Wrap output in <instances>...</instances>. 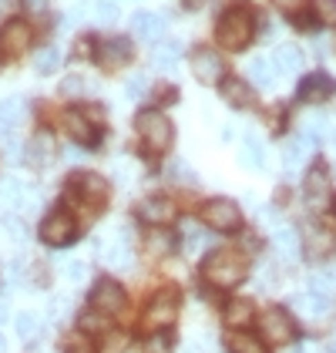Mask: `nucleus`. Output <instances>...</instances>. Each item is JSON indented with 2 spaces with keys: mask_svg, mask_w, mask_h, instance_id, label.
Masks as SVG:
<instances>
[{
  "mask_svg": "<svg viewBox=\"0 0 336 353\" xmlns=\"http://www.w3.org/2000/svg\"><path fill=\"white\" fill-rule=\"evenodd\" d=\"M202 272H205V279H209L212 286L232 290V286H239V283L246 279V256L235 252V249H219V252H212V256L205 259Z\"/></svg>",
  "mask_w": 336,
  "mask_h": 353,
  "instance_id": "nucleus-1",
  "label": "nucleus"
},
{
  "mask_svg": "<svg viewBox=\"0 0 336 353\" xmlns=\"http://www.w3.org/2000/svg\"><path fill=\"white\" fill-rule=\"evenodd\" d=\"M252 34H255V21H252L249 10H242V7L225 10L222 21L216 24V41L225 51H242L252 41Z\"/></svg>",
  "mask_w": 336,
  "mask_h": 353,
  "instance_id": "nucleus-2",
  "label": "nucleus"
},
{
  "mask_svg": "<svg viewBox=\"0 0 336 353\" xmlns=\"http://www.w3.org/2000/svg\"><path fill=\"white\" fill-rule=\"evenodd\" d=\"M135 128H138L141 148H145L148 155L168 152V145H171V138H175V128H171V121H168L162 111H141Z\"/></svg>",
  "mask_w": 336,
  "mask_h": 353,
  "instance_id": "nucleus-3",
  "label": "nucleus"
},
{
  "mask_svg": "<svg viewBox=\"0 0 336 353\" xmlns=\"http://www.w3.org/2000/svg\"><path fill=\"white\" fill-rule=\"evenodd\" d=\"M202 219H205V225L216 229V232H235V229L242 225V209H239L232 199H212V202H205Z\"/></svg>",
  "mask_w": 336,
  "mask_h": 353,
  "instance_id": "nucleus-4",
  "label": "nucleus"
},
{
  "mask_svg": "<svg viewBox=\"0 0 336 353\" xmlns=\"http://www.w3.org/2000/svg\"><path fill=\"white\" fill-rule=\"evenodd\" d=\"M71 195L81 199L84 205H91V209H101L108 202V195H112V185L101 175H94V172H81V175H71Z\"/></svg>",
  "mask_w": 336,
  "mask_h": 353,
  "instance_id": "nucleus-5",
  "label": "nucleus"
},
{
  "mask_svg": "<svg viewBox=\"0 0 336 353\" xmlns=\"http://www.w3.org/2000/svg\"><path fill=\"white\" fill-rule=\"evenodd\" d=\"M175 316H178V293L165 286V290H158L151 303H148V310H145V326H151V330H165V326L175 323Z\"/></svg>",
  "mask_w": 336,
  "mask_h": 353,
  "instance_id": "nucleus-6",
  "label": "nucleus"
},
{
  "mask_svg": "<svg viewBox=\"0 0 336 353\" xmlns=\"http://www.w3.org/2000/svg\"><path fill=\"white\" fill-rule=\"evenodd\" d=\"M91 310L101 316H118L125 310V290L114 279H98L91 290Z\"/></svg>",
  "mask_w": 336,
  "mask_h": 353,
  "instance_id": "nucleus-7",
  "label": "nucleus"
},
{
  "mask_svg": "<svg viewBox=\"0 0 336 353\" xmlns=\"http://www.w3.org/2000/svg\"><path fill=\"white\" fill-rule=\"evenodd\" d=\"M259 326H262L266 343H293V336H296V323L286 310H266L259 316Z\"/></svg>",
  "mask_w": 336,
  "mask_h": 353,
  "instance_id": "nucleus-8",
  "label": "nucleus"
},
{
  "mask_svg": "<svg viewBox=\"0 0 336 353\" xmlns=\"http://www.w3.org/2000/svg\"><path fill=\"white\" fill-rule=\"evenodd\" d=\"M78 236V222L71 212H51L41 225V239L48 245H71Z\"/></svg>",
  "mask_w": 336,
  "mask_h": 353,
  "instance_id": "nucleus-9",
  "label": "nucleus"
},
{
  "mask_svg": "<svg viewBox=\"0 0 336 353\" xmlns=\"http://www.w3.org/2000/svg\"><path fill=\"white\" fill-rule=\"evenodd\" d=\"M192 74L202 84H222L225 81V64L222 57L216 54L212 48H198L192 54Z\"/></svg>",
  "mask_w": 336,
  "mask_h": 353,
  "instance_id": "nucleus-10",
  "label": "nucleus"
},
{
  "mask_svg": "<svg viewBox=\"0 0 336 353\" xmlns=\"http://www.w3.org/2000/svg\"><path fill=\"white\" fill-rule=\"evenodd\" d=\"M132 57H135L132 41H128V37H112V41H105V44H101V51H98V64H101L105 71H121Z\"/></svg>",
  "mask_w": 336,
  "mask_h": 353,
  "instance_id": "nucleus-11",
  "label": "nucleus"
},
{
  "mask_svg": "<svg viewBox=\"0 0 336 353\" xmlns=\"http://www.w3.org/2000/svg\"><path fill=\"white\" fill-rule=\"evenodd\" d=\"M333 94H336V81L326 74V71H316V74L303 78V84H300V101H306V105L330 101Z\"/></svg>",
  "mask_w": 336,
  "mask_h": 353,
  "instance_id": "nucleus-12",
  "label": "nucleus"
},
{
  "mask_svg": "<svg viewBox=\"0 0 336 353\" xmlns=\"http://www.w3.org/2000/svg\"><path fill=\"white\" fill-rule=\"evenodd\" d=\"M28 44H30L28 21L14 17V21H7V24L0 28V51H3V54H21V51H28Z\"/></svg>",
  "mask_w": 336,
  "mask_h": 353,
  "instance_id": "nucleus-13",
  "label": "nucleus"
},
{
  "mask_svg": "<svg viewBox=\"0 0 336 353\" xmlns=\"http://www.w3.org/2000/svg\"><path fill=\"white\" fill-rule=\"evenodd\" d=\"M303 199H306L309 209H326V202H330V175L323 172V168H313L306 175V182H303Z\"/></svg>",
  "mask_w": 336,
  "mask_h": 353,
  "instance_id": "nucleus-14",
  "label": "nucleus"
},
{
  "mask_svg": "<svg viewBox=\"0 0 336 353\" xmlns=\"http://www.w3.org/2000/svg\"><path fill=\"white\" fill-rule=\"evenodd\" d=\"M303 245H306L309 259H326L330 252L336 249V239L330 229H319V225H309L306 236H303Z\"/></svg>",
  "mask_w": 336,
  "mask_h": 353,
  "instance_id": "nucleus-15",
  "label": "nucleus"
},
{
  "mask_svg": "<svg viewBox=\"0 0 336 353\" xmlns=\"http://www.w3.org/2000/svg\"><path fill=\"white\" fill-rule=\"evenodd\" d=\"M138 216L148 222V225H168L171 219H175V205L162 199V195H151V199H145L138 205Z\"/></svg>",
  "mask_w": 336,
  "mask_h": 353,
  "instance_id": "nucleus-16",
  "label": "nucleus"
},
{
  "mask_svg": "<svg viewBox=\"0 0 336 353\" xmlns=\"http://www.w3.org/2000/svg\"><path fill=\"white\" fill-rule=\"evenodd\" d=\"M132 30H135V37H141V41H158L165 34V17L162 14H151V10H138L132 17Z\"/></svg>",
  "mask_w": 336,
  "mask_h": 353,
  "instance_id": "nucleus-17",
  "label": "nucleus"
},
{
  "mask_svg": "<svg viewBox=\"0 0 336 353\" xmlns=\"http://www.w3.org/2000/svg\"><path fill=\"white\" fill-rule=\"evenodd\" d=\"M101 259H105V266H112V270H128L132 266V249H128V239H108V243H101Z\"/></svg>",
  "mask_w": 336,
  "mask_h": 353,
  "instance_id": "nucleus-18",
  "label": "nucleus"
},
{
  "mask_svg": "<svg viewBox=\"0 0 336 353\" xmlns=\"http://www.w3.org/2000/svg\"><path fill=\"white\" fill-rule=\"evenodd\" d=\"M219 88H222V101L232 105V108H249L252 101H255V98H252V88L242 81V78H225Z\"/></svg>",
  "mask_w": 336,
  "mask_h": 353,
  "instance_id": "nucleus-19",
  "label": "nucleus"
},
{
  "mask_svg": "<svg viewBox=\"0 0 336 353\" xmlns=\"http://www.w3.org/2000/svg\"><path fill=\"white\" fill-rule=\"evenodd\" d=\"M171 249H175V236L165 232V229H151V232L145 236V256H148V259L171 256Z\"/></svg>",
  "mask_w": 336,
  "mask_h": 353,
  "instance_id": "nucleus-20",
  "label": "nucleus"
},
{
  "mask_svg": "<svg viewBox=\"0 0 336 353\" xmlns=\"http://www.w3.org/2000/svg\"><path fill=\"white\" fill-rule=\"evenodd\" d=\"M64 125H67V132L78 138L81 145H94V141H98V132H94V125L84 118V111H67V114H64Z\"/></svg>",
  "mask_w": 336,
  "mask_h": 353,
  "instance_id": "nucleus-21",
  "label": "nucleus"
},
{
  "mask_svg": "<svg viewBox=\"0 0 336 353\" xmlns=\"http://www.w3.org/2000/svg\"><path fill=\"white\" fill-rule=\"evenodd\" d=\"M309 293L319 299H336V270H316L309 276Z\"/></svg>",
  "mask_w": 336,
  "mask_h": 353,
  "instance_id": "nucleus-22",
  "label": "nucleus"
},
{
  "mask_svg": "<svg viewBox=\"0 0 336 353\" xmlns=\"http://www.w3.org/2000/svg\"><path fill=\"white\" fill-rule=\"evenodd\" d=\"M273 245L280 249V256L286 259V263H296V256H300L296 229H289V225H276V232H273Z\"/></svg>",
  "mask_w": 336,
  "mask_h": 353,
  "instance_id": "nucleus-23",
  "label": "nucleus"
},
{
  "mask_svg": "<svg viewBox=\"0 0 336 353\" xmlns=\"http://www.w3.org/2000/svg\"><path fill=\"white\" fill-rule=\"evenodd\" d=\"M303 64H306V57H303V51L296 44H280L276 48V68H282L286 74H300Z\"/></svg>",
  "mask_w": 336,
  "mask_h": 353,
  "instance_id": "nucleus-24",
  "label": "nucleus"
},
{
  "mask_svg": "<svg viewBox=\"0 0 336 353\" xmlns=\"http://www.w3.org/2000/svg\"><path fill=\"white\" fill-rule=\"evenodd\" d=\"M266 152H262V141L255 135H246L242 138V148H239V162L246 165V168H252V172H259L262 165H266V159H262Z\"/></svg>",
  "mask_w": 336,
  "mask_h": 353,
  "instance_id": "nucleus-25",
  "label": "nucleus"
},
{
  "mask_svg": "<svg viewBox=\"0 0 336 353\" xmlns=\"http://www.w3.org/2000/svg\"><path fill=\"white\" fill-rule=\"evenodd\" d=\"M249 78H252V84H259V88L276 84V61H266V57L249 61Z\"/></svg>",
  "mask_w": 336,
  "mask_h": 353,
  "instance_id": "nucleus-26",
  "label": "nucleus"
},
{
  "mask_svg": "<svg viewBox=\"0 0 336 353\" xmlns=\"http://www.w3.org/2000/svg\"><path fill=\"white\" fill-rule=\"evenodd\" d=\"M229 350L232 353H269L266 340L252 336V333H232L229 336Z\"/></svg>",
  "mask_w": 336,
  "mask_h": 353,
  "instance_id": "nucleus-27",
  "label": "nucleus"
},
{
  "mask_svg": "<svg viewBox=\"0 0 336 353\" xmlns=\"http://www.w3.org/2000/svg\"><path fill=\"white\" fill-rule=\"evenodd\" d=\"M178 57H182V44H178V41H165V44L151 54V64H155L158 71H171V68L178 64Z\"/></svg>",
  "mask_w": 336,
  "mask_h": 353,
  "instance_id": "nucleus-28",
  "label": "nucleus"
},
{
  "mask_svg": "<svg viewBox=\"0 0 336 353\" xmlns=\"http://www.w3.org/2000/svg\"><path fill=\"white\" fill-rule=\"evenodd\" d=\"M249 320H252L249 299H229V303H225V323L229 326H246Z\"/></svg>",
  "mask_w": 336,
  "mask_h": 353,
  "instance_id": "nucleus-29",
  "label": "nucleus"
},
{
  "mask_svg": "<svg viewBox=\"0 0 336 353\" xmlns=\"http://www.w3.org/2000/svg\"><path fill=\"white\" fill-rule=\"evenodd\" d=\"M51 155H54V141H51L48 135H37L28 145V162L30 165H48L51 162Z\"/></svg>",
  "mask_w": 336,
  "mask_h": 353,
  "instance_id": "nucleus-30",
  "label": "nucleus"
},
{
  "mask_svg": "<svg viewBox=\"0 0 336 353\" xmlns=\"http://www.w3.org/2000/svg\"><path fill=\"white\" fill-rule=\"evenodd\" d=\"M306 152H309V141L303 135L300 138H293L289 145H286V155H282V165L293 172V168H300V165L306 162Z\"/></svg>",
  "mask_w": 336,
  "mask_h": 353,
  "instance_id": "nucleus-31",
  "label": "nucleus"
},
{
  "mask_svg": "<svg viewBox=\"0 0 336 353\" xmlns=\"http://www.w3.org/2000/svg\"><path fill=\"white\" fill-rule=\"evenodd\" d=\"M293 306L303 313V316H309V320H316V316H323L326 310H330V303L319 296H313V293H306V296H296L293 299Z\"/></svg>",
  "mask_w": 336,
  "mask_h": 353,
  "instance_id": "nucleus-32",
  "label": "nucleus"
},
{
  "mask_svg": "<svg viewBox=\"0 0 336 353\" xmlns=\"http://www.w3.org/2000/svg\"><path fill=\"white\" fill-rule=\"evenodd\" d=\"M21 114H24V101H21V98H7V101H0V132L10 128L14 121H21Z\"/></svg>",
  "mask_w": 336,
  "mask_h": 353,
  "instance_id": "nucleus-33",
  "label": "nucleus"
},
{
  "mask_svg": "<svg viewBox=\"0 0 336 353\" xmlns=\"http://www.w3.org/2000/svg\"><path fill=\"white\" fill-rule=\"evenodd\" d=\"M57 64H61V51H57L54 44H51V48H44L41 54L34 57V71H37V74H54Z\"/></svg>",
  "mask_w": 336,
  "mask_h": 353,
  "instance_id": "nucleus-34",
  "label": "nucleus"
},
{
  "mask_svg": "<svg viewBox=\"0 0 336 353\" xmlns=\"http://www.w3.org/2000/svg\"><path fill=\"white\" fill-rule=\"evenodd\" d=\"M17 336L28 340V343H34V340L41 336V320H37V313H21V316H17Z\"/></svg>",
  "mask_w": 336,
  "mask_h": 353,
  "instance_id": "nucleus-35",
  "label": "nucleus"
},
{
  "mask_svg": "<svg viewBox=\"0 0 336 353\" xmlns=\"http://www.w3.org/2000/svg\"><path fill=\"white\" fill-rule=\"evenodd\" d=\"M145 353H171V336L162 333V330H155V333L145 340Z\"/></svg>",
  "mask_w": 336,
  "mask_h": 353,
  "instance_id": "nucleus-36",
  "label": "nucleus"
},
{
  "mask_svg": "<svg viewBox=\"0 0 336 353\" xmlns=\"http://www.w3.org/2000/svg\"><path fill=\"white\" fill-rule=\"evenodd\" d=\"M91 17H94L98 24H114V21H118V7L108 3V0H105V3H91Z\"/></svg>",
  "mask_w": 336,
  "mask_h": 353,
  "instance_id": "nucleus-37",
  "label": "nucleus"
},
{
  "mask_svg": "<svg viewBox=\"0 0 336 353\" xmlns=\"http://www.w3.org/2000/svg\"><path fill=\"white\" fill-rule=\"evenodd\" d=\"M313 10H316V17H319L326 28H336V0H316Z\"/></svg>",
  "mask_w": 336,
  "mask_h": 353,
  "instance_id": "nucleus-38",
  "label": "nucleus"
},
{
  "mask_svg": "<svg viewBox=\"0 0 336 353\" xmlns=\"http://www.w3.org/2000/svg\"><path fill=\"white\" fill-rule=\"evenodd\" d=\"M64 353H98V350H94V343H91L84 333H74V336L64 343Z\"/></svg>",
  "mask_w": 336,
  "mask_h": 353,
  "instance_id": "nucleus-39",
  "label": "nucleus"
},
{
  "mask_svg": "<svg viewBox=\"0 0 336 353\" xmlns=\"http://www.w3.org/2000/svg\"><path fill=\"white\" fill-rule=\"evenodd\" d=\"M0 202H10V205L21 202V185H17L14 179H3V182H0Z\"/></svg>",
  "mask_w": 336,
  "mask_h": 353,
  "instance_id": "nucleus-40",
  "label": "nucleus"
},
{
  "mask_svg": "<svg viewBox=\"0 0 336 353\" xmlns=\"http://www.w3.org/2000/svg\"><path fill=\"white\" fill-rule=\"evenodd\" d=\"M323 135H326V125H323L319 118H306V132H303V138H306L309 145H313V141H319Z\"/></svg>",
  "mask_w": 336,
  "mask_h": 353,
  "instance_id": "nucleus-41",
  "label": "nucleus"
},
{
  "mask_svg": "<svg viewBox=\"0 0 336 353\" xmlns=\"http://www.w3.org/2000/svg\"><path fill=\"white\" fill-rule=\"evenodd\" d=\"M171 172H175L178 185H196V172H192L185 162H175V168H171Z\"/></svg>",
  "mask_w": 336,
  "mask_h": 353,
  "instance_id": "nucleus-42",
  "label": "nucleus"
},
{
  "mask_svg": "<svg viewBox=\"0 0 336 353\" xmlns=\"http://www.w3.org/2000/svg\"><path fill=\"white\" fill-rule=\"evenodd\" d=\"M0 152H3L10 162H17V159H21V145H17L14 138H0Z\"/></svg>",
  "mask_w": 336,
  "mask_h": 353,
  "instance_id": "nucleus-43",
  "label": "nucleus"
},
{
  "mask_svg": "<svg viewBox=\"0 0 336 353\" xmlns=\"http://www.w3.org/2000/svg\"><path fill=\"white\" fill-rule=\"evenodd\" d=\"M61 91H64V94H81V91H84V78H78V74H74V78H64Z\"/></svg>",
  "mask_w": 336,
  "mask_h": 353,
  "instance_id": "nucleus-44",
  "label": "nucleus"
},
{
  "mask_svg": "<svg viewBox=\"0 0 336 353\" xmlns=\"http://www.w3.org/2000/svg\"><path fill=\"white\" fill-rule=\"evenodd\" d=\"M145 84H148V81H145V74H138V78H132V81L125 84V94H128V98H138L141 91H145Z\"/></svg>",
  "mask_w": 336,
  "mask_h": 353,
  "instance_id": "nucleus-45",
  "label": "nucleus"
},
{
  "mask_svg": "<svg viewBox=\"0 0 336 353\" xmlns=\"http://www.w3.org/2000/svg\"><path fill=\"white\" fill-rule=\"evenodd\" d=\"M64 276H67V279H81V276H84V263H81V259H71V263L64 266Z\"/></svg>",
  "mask_w": 336,
  "mask_h": 353,
  "instance_id": "nucleus-46",
  "label": "nucleus"
},
{
  "mask_svg": "<svg viewBox=\"0 0 336 353\" xmlns=\"http://www.w3.org/2000/svg\"><path fill=\"white\" fill-rule=\"evenodd\" d=\"M101 320H98V313H84L81 316V330H101Z\"/></svg>",
  "mask_w": 336,
  "mask_h": 353,
  "instance_id": "nucleus-47",
  "label": "nucleus"
},
{
  "mask_svg": "<svg viewBox=\"0 0 336 353\" xmlns=\"http://www.w3.org/2000/svg\"><path fill=\"white\" fill-rule=\"evenodd\" d=\"M7 229H10V236H14V239H24V222H17V219H7Z\"/></svg>",
  "mask_w": 336,
  "mask_h": 353,
  "instance_id": "nucleus-48",
  "label": "nucleus"
},
{
  "mask_svg": "<svg viewBox=\"0 0 336 353\" xmlns=\"http://www.w3.org/2000/svg\"><path fill=\"white\" fill-rule=\"evenodd\" d=\"M269 3L280 7V10H286V14H289V10H300V0H269Z\"/></svg>",
  "mask_w": 336,
  "mask_h": 353,
  "instance_id": "nucleus-49",
  "label": "nucleus"
},
{
  "mask_svg": "<svg viewBox=\"0 0 336 353\" xmlns=\"http://www.w3.org/2000/svg\"><path fill=\"white\" fill-rule=\"evenodd\" d=\"M91 54V41H78V57H87Z\"/></svg>",
  "mask_w": 336,
  "mask_h": 353,
  "instance_id": "nucleus-50",
  "label": "nucleus"
},
{
  "mask_svg": "<svg viewBox=\"0 0 336 353\" xmlns=\"http://www.w3.org/2000/svg\"><path fill=\"white\" fill-rule=\"evenodd\" d=\"M7 320V299H0V323Z\"/></svg>",
  "mask_w": 336,
  "mask_h": 353,
  "instance_id": "nucleus-51",
  "label": "nucleus"
},
{
  "mask_svg": "<svg viewBox=\"0 0 336 353\" xmlns=\"http://www.w3.org/2000/svg\"><path fill=\"white\" fill-rule=\"evenodd\" d=\"M185 3H189L192 10H196V7H202V0H185Z\"/></svg>",
  "mask_w": 336,
  "mask_h": 353,
  "instance_id": "nucleus-52",
  "label": "nucleus"
},
{
  "mask_svg": "<svg viewBox=\"0 0 336 353\" xmlns=\"http://www.w3.org/2000/svg\"><path fill=\"white\" fill-rule=\"evenodd\" d=\"M7 350V340H3V333H0V353Z\"/></svg>",
  "mask_w": 336,
  "mask_h": 353,
  "instance_id": "nucleus-53",
  "label": "nucleus"
},
{
  "mask_svg": "<svg viewBox=\"0 0 336 353\" xmlns=\"http://www.w3.org/2000/svg\"><path fill=\"white\" fill-rule=\"evenodd\" d=\"M289 353H303V350H300V347H296V350H289Z\"/></svg>",
  "mask_w": 336,
  "mask_h": 353,
  "instance_id": "nucleus-54",
  "label": "nucleus"
},
{
  "mask_svg": "<svg viewBox=\"0 0 336 353\" xmlns=\"http://www.w3.org/2000/svg\"><path fill=\"white\" fill-rule=\"evenodd\" d=\"M333 145H336V135H333Z\"/></svg>",
  "mask_w": 336,
  "mask_h": 353,
  "instance_id": "nucleus-55",
  "label": "nucleus"
}]
</instances>
